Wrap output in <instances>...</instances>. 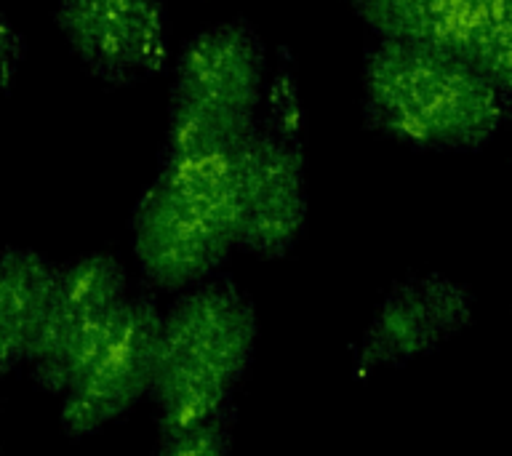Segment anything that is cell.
<instances>
[{"label":"cell","mask_w":512,"mask_h":456,"mask_svg":"<svg viewBox=\"0 0 512 456\" xmlns=\"http://www.w3.org/2000/svg\"><path fill=\"white\" fill-rule=\"evenodd\" d=\"M475 318V294L440 272L398 280L355 347V376L406 366L440 350Z\"/></svg>","instance_id":"ba28073f"},{"label":"cell","mask_w":512,"mask_h":456,"mask_svg":"<svg viewBox=\"0 0 512 456\" xmlns=\"http://www.w3.org/2000/svg\"><path fill=\"white\" fill-rule=\"evenodd\" d=\"M240 144L160 158L131 219L136 262L163 291H184L219 272L240 248Z\"/></svg>","instance_id":"7a4b0ae2"},{"label":"cell","mask_w":512,"mask_h":456,"mask_svg":"<svg viewBox=\"0 0 512 456\" xmlns=\"http://www.w3.org/2000/svg\"><path fill=\"white\" fill-rule=\"evenodd\" d=\"M379 38L438 48L512 96V0H347Z\"/></svg>","instance_id":"52a82bcc"},{"label":"cell","mask_w":512,"mask_h":456,"mask_svg":"<svg viewBox=\"0 0 512 456\" xmlns=\"http://www.w3.org/2000/svg\"><path fill=\"white\" fill-rule=\"evenodd\" d=\"M294 94L275 88L267 115L240 144L243 232L240 248L262 259L286 256L307 222V182Z\"/></svg>","instance_id":"5b68a950"},{"label":"cell","mask_w":512,"mask_h":456,"mask_svg":"<svg viewBox=\"0 0 512 456\" xmlns=\"http://www.w3.org/2000/svg\"><path fill=\"white\" fill-rule=\"evenodd\" d=\"M510 107L507 91L438 48L379 38L363 62L366 126L414 150H480Z\"/></svg>","instance_id":"6da1fadb"},{"label":"cell","mask_w":512,"mask_h":456,"mask_svg":"<svg viewBox=\"0 0 512 456\" xmlns=\"http://www.w3.org/2000/svg\"><path fill=\"white\" fill-rule=\"evenodd\" d=\"M56 24L72 54L104 83L131 86L166 67L160 0H56Z\"/></svg>","instance_id":"30bf717a"},{"label":"cell","mask_w":512,"mask_h":456,"mask_svg":"<svg viewBox=\"0 0 512 456\" xmlns=\"http://www.w3.org/2000/svg\"><path fill=\"white\" fill-rule=\"evenodd\" d=\"M24 62V38L14 27V22L0 8V91L14 86L19 67Z\"/></svg>","instance_id":"4fadbf2b"},{"label":"cell","mask_w":512,"mask_h":456,"mask_svg":"<svg viewBox=\"0 0 512 456\" xmlns=\"http://www.w3.org/2000/svg\"><path fill=\"white\" fill-rule=\"evenodd\" d=\"M54 280L56 264L30 248H0V379L30 360Z\"/></svg>","instance_id":"8fae6325"},{"label":"cell","mask_w":512,"mask_h":456,"mask_svg":"<svg viewBox=\"0 0 512 456\" xmlns=\"http://www.w3.org/2000/svg\"><path fill=\"white\" fill-rule=\"evenodd\" d=\"M267 54L246 22L211 24L192 35L174 64L160 158L246 139L262 120Z\"/></svg>","instance_id":"277c9868"},{"label":"cell","mask_w":512,"mask_h":456,"mask_svg":"<svg viewBox=\"0 0 512 456\" xmlns=\"http://www.w3.org/2000/svg\"><path fill=\"white\" fill-rule=\"evenodd\" d=\"M232 435H235V406L227 403L214 414L198 422L184 424L179 430L158 432L160 456H224L230 454Z\"/></svg>","instance_id":"7c38bea8"},{"label":"cell","mask_w":512,"mask_h":456,"mask_svg":"<svg viewBox=\"0 0 512 456\" xmlns=\"http://www.w3.org/2000/svg\"><path fill=\"white\" fill-rule=\"evenodd\" d=\"M126 296L128 275L115 256L88 254L56 267L46 320L27 360L32 379L62 395L80 358Z\"/></svg>","instance_id":"9c48e42d"},{"label":"cell","mask_w":512,"mask_h":456,"mask_svg":"<svg viewBox=\"0 0 512 456\" xmlns=\"http://www.w3.org/2000/svg\"><path fill=\"white\" fill-rule=\"evenodd\" d=\"M254 304L230 278L184 288L160 318L152 400L160 432L179 430L232 403L256 347Z\"/></svg>","instance_id":"3957f363"},{"label":"cell","mask_w":512,"mask_h":456,"mask_svg":"<svg viewBox=\"0 0 512 456\" xmlns=\"http://www.w3.org/2000/svg\"><path fill=\"white\" fill-rule=\"evenodd\" d=\"M160 318L147 294H128L118 304L62 392V430L70 438L102 430L150 395Z\"/></svg>","instance_id":"8992f818"}]
</instances>
